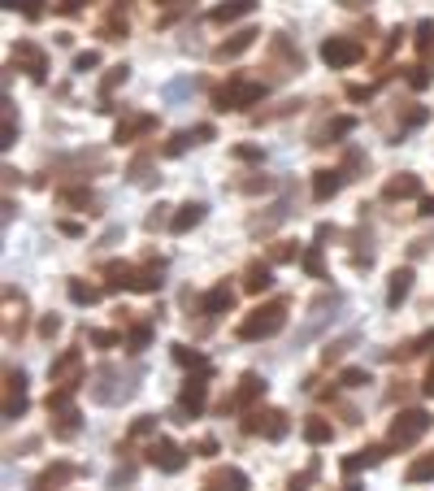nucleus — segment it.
<instances>
[{
  "label": "nucleus",
  "mask_w": 434,
  "mask_h": 491,
  "mask_svg": "<svg viewBox=\"0 0 434 491\" xmlns=\"http://www.w3.org/2000/svg\"><path fill=\"white\" fill-rule=\"evenodd\" d=\"M139 387V374L135 370H118V365H100L91 374V400L96 405H122L131 400Z\"/></svg>",
  "instance_id": "nucleus-1"
},
{
  "label": "nucleus",
  "mask_w": 434,
  "mask_h": 491,
  "mask_svg": "<svg viewBox=\"0 0 434 491\" xmlns=\"http://www.w3.org/2000/svg\"><path fill=\"white\" fill-rule=\"evenodd\" d=\"M283 322H287V304H261L239 322V339H248V344L252 339H269V335L283 331Z\"/></svg>",
  "instance_id": "nucleus-2"
},
{
  "label": "nucleus",
  "mask_w": 434,
  "mask_h": 491,
  "mask_svg": "<svg viewBox=\"0 0 434 491\" xmlns=\"http://www.w3.org/2000/svg\"><path fill=\"white\" fill-rule=\"evenodd\" d=\"M425 430H430V413L425 409H404L391 422V448H413Z\"/></svg>",
  "instance_id": "nucleus-3"
},
{
  "label": "nucleus",
  "mask_w": 434,
  "mask_h": 491,
  "mask_svg": "<svg viewBox=\"0 0 434 491\" xmlns=\"http://www.w3.org/2000/svg\"><path fill=\"white\" fill-rule=\"evenodd\" d=\"M261 100H265V83H248V79H235L217 91V109H248Z\"/></svg>",
  "instance_id": "nucleus-4"
},
{
  "label": "nucleus",
  "mask_w": 434,
  "mask_h": 491,
  "mask_svg": "<svg viewBox=\"0 0 434 491\" xmlns=\"http://www.w3.org/2000/svg\"><path fill=\"white\" fill-rule=\"evenodd\" d=\"M321 61L330 66V70H348V66L360 61V44L348 39V35H330V39L321 44Z\"/></svg>",
  "instance_id": "nucleus-5"
},
{
  "label": "nucleus",
  "mask_w": 434,
  "mask_h": 491,
  "mask_svg": "<svg viewBox=\"0 0 434 491\" xmlns=\"http://www.w3.org/2000/svg\"><path fill=\"white\" fill-rule=\"evenodd\" d=\"M339 309H343V296H339V292H335V296H321V300L313 304V317H308V322L300 326V335H296V344H308V339H313V335L321 331L326 322H335V317H339Z\"/></svg>",
  "instance_id": "nucleus-6"
},
{
  "label": "nucleus",
  "mask_w": 434,
  "mask_h": 491,
  "mask_svg": "<svg viewBox=\"0 0 434 491\" xmlns=\"http://www.w3.org/2000/svg\"><path fill=\"white\" fill-rule=\"evenodd\" d=\"M243 430H248V435H265V440H283V435L291 430V422H287L283 409H265V413L256 409V413L243 422Z\"/></svg>",
  "instance_id": "nucleus-7"
},
{
  "label": "nucleus",
  "mask_w": 434,
  "mask_h": 491,
  "mask_svg": "<svg viewBox=\"0 0 434 491\" xmlns=\"http://www.w3.org/2000/svg\"><path fill=\"white\" fill-rule=\"evenodd\" d=\"M148 461H152L161 474H178V470L187 465V452H183L174 440H156V444L148 448Z\"/></svg>",
  "instance_id": "nucleus-8"
},
{
  "label": "nucleus",
  "mask_w": 434,
  "mask_h": 491,
  "mask_svg": "<svg viewBox=\"0 0 434 491\" xmlns=\"http://www.w3.org/2000/svg\"><path fill=\"white\" fill-rule=\"evenodd\" d=\"M5 417L14 422V417H22V409H26V374L22 370H9L5 374Z\"/></svg>",
  "instance_id": "nucleus-9"
},
{
  "label": "nucleus",
  "mask_w": 434,
  "mask_h": 491,
  "mask_svg": "<svg viewBox=\"0 0 434 491\" xmlns=\"http://www.w3.org/2000/svg\"><path fill=\"white\" fill-rule=\"evenodd\" d=\"M256 396H265V378H261V374H243L239 387H235V396L222 405V413H226V409H243V405H252Z\"/></svg>",
  "instance_id": "nucleus-10"
},
{
  "label": "nucleus",
  "mask_w": 434,
  "mask_h": 491,
  "mask_svg": "<svg viewBox=\"0 0 434 491\" xmlns=\"http://www.w3.org/2000/svg\"><path fill=\"white\" fill-rule=\"evenodd\" d=\"M14 61H22L31 79H44V74H48V57H44V52H39L35 44H26V39L14 48Z\"/></svg>",
  "instance_id": "nucleus-11"
},
{
  "label": "nucleus",
  "mask_w": 434,
  "mask_h": 491,
  "mask_svg": "<svg viewBox=\"0 0 434 491\" xmlns=\"http://www.w3.org/2000/svg\"><path fill=\"white\" fill-rule=\"evenodd\" d=\"M252 9H256V0H222V5H217L208 18H213V22H239V18H248Z\"/></svg>",
  "instance_id": "nucleus-12"
},
{
  "label": "nucleus",
  "mask_w": 434,
  "mask_h": 491,
  "mask_svg": "<svg viewBox=\"0 0 434 491\" xmlns=\"http://www.w3.org/2000/svg\"><path fill=\"white\" fill-rule=\"evenodd\" d=\"M343 179H348L343 170H317V179H313V196H317V200H330V196L343 187Z\"/></svg>",
  "instance_id": "nucleus-13"
},
{
  "label": "nucleus",
  "mask_w": 434,
  "mask_h": 491,
  "mask_svg": "<svg viewBox=\"0 0 434 491\" xmlns=\"http://www.w3.org/2000/svg\"><path fill=\"white\" fill-rule=\"evenodd\" d=\"M252 44H256V31H239V35H231L226 44H217V48H213V57H217V61L239 57V52H243V48H252Z\"/></svg>",
  "instance_id": "nucleus-14"
},
{
  "label": "nucleus",
  "mask_w": 434,
  "mask_h": 491,
  "mask_svg": "<svg viewBox=\"0 0 434 491\" xmlns=\"http://www.w3.org/2000/svg\"><path fill=\"white\" fill-rule=\"evenodd\" d=\"M208 491H248V474L243 470H222L208 478Z\"/></svg>",
  "instance_id": "nucleus-15"
},
{
  "label": "nucleus",
  "mask_w": 434,
  "mask_h": 491,
  "mask_svg": "<svg viewBox=\"0 0 434 491\" xmlns=\"http://www.w3.org/2000/svg\"><path fill=\"white\" fill-rule=\"evenodd\" d=\"M200 222H204V204H183V209L174 213V222H170V227H174V235H187V231L200 227Z\"/></svg>",
  "instance_id": "nucleus-16"
},
{
  "label": "nucleus",
  "mask_w": 434,
  "mask_h": 491,
  "mask_svg": "<svg viewBox=\"0 0 434 491\" xmlns=\"http://www.w3.org/2000/svg\"><path fill=\"white\" fill-rule=\"evenodd\" d=\"M204 139H213V127H196V131H178V135H174V139L166 144V152H170V157H178V152H183L187 144H204Z\"/></svg>",
  "instance_id": "nucleus-17"
},
{
  "label": "nucleus",
  "mask_w": 434,
  "mask_h": 491,
  "mask_svg": "<svg viewBox=\"0 0 434 491\" xmlns=\"http://www.w3.org/2000/svg\"><path fill=\"white\" fill-rule=\"evenodd\" d=\"M383 196H387V200H400V196H421V179H417V174H400V179H391V183L383 187Z\"/></svg>",
  "instance_id": "nucleus-18"
},
{
  "label": "nucleus",
  "mask_w": 434,
  "mask_h": 491,
  "mask_svg": "<svg viewBox=\"0 0 434 491\" xmlns=\"http://www.w3.org/2000/svg\"><path fill=\"white\" fill-rule=\"evenodd\" d=\"M413 292V269H395L391 274V287H387V304L391 309H400V300Z\"/></svg>",
  "instance_id": "nucleus-19"
},
{
  "label": "nucleus",
  "mask_w": 434,
  "mask_h": 491,
  "mask_svg": "<svg viewBox=\"0 0 434 491\" xmlns=\"http://www.w3.org/2000/svg\"><path fill=\"white\" fill-rule=\"evenodd\" d=\"M178 405L196 417L200 409H204V378H187V387H183V396H178Z\"/></svg>",
  "instance_id": "nucleus-20"
},
{
  "label": "nucleus",
  "mask_w": 434,
  "mask_h": 491,
  "mask_svg": "<svg viewBox=\"0 0 434 491\" xmlns=\"http://www.w3.org/2000/svg\"><path fill=\"white\" fill-rule=\"evenodd\" d=\"M74 474H79V470H74L70 461H61V465H52V470H48V474L35 482V491H57V487H61L66 478H74Z\"/></svg>",
  "instance_id": "nucleus-21"
},
{
  "label": "nucleus",
  "mask_w": 434,
  "mask_h": 491,
  "mask_svg": "<svg viewBox=\"0 0 434 491\" xmlns=\"http://www.w3.org/2000/svg\"><path fill=\"white\" fill-rule=\"evenodd\" d=\"M243 287L248 292H269V287H274V269H269V265H248V279H243Z\"/></svg>",
  "instance_id": "nucleus-22"
},
{
  "label": "nucleus",
  "mask_w": 434,
  "mask_h": 491,
  "mask_svg": "<svg viewBox=\"0 0 434 491\" xmlns=\"http://www.w3.org/2000/svg\"><path fill=\"white\" fill-rule=\"evenodd\" d=\"M231 304H235V292H231V287H213V292L204 296V313H213V317L226 313Z\"/></svg>",
  "instance_id": "nucleus-23"
},
{
  "label": "nucleus",
  "mask_w": 434,
  "mask_h": 491,
  "mask_svg": "<svg viewBox=\"0 0 434 491\" xmlns=\"http://www.w3.org/2000/svg\"><path fill=\"white\" fill-rule=\"evenodd\" d=\"M161 283H166V279H161V265H148V269H139V274H131L135 292H156Z\"/></svg>",
  "instance_id": "nucleus-24"
},
{
  "label": "nucleus",
  "mask_w": 434,
  "mask_h": 491,
  "mask_svg": "<svg viewBox=\"0 0 434 491\" xmlns=\"http://www.w3.org/2000/svg\"><path fill=\"white\" fill-rule=\"evenodd\" d=\"M383 457H387V448H365V452L348 457V461H343V470H348V474H356V470H365V465H378Z\"/></svg>",
  "instance_id": "nucleus-25"
},
{
  "label": "nucleus",
  "mask_w": 434,
  "mask_h": 491,
  "mask_svg": "<svg viewBox=\"0 0 434 491\" xmlns=\"http://www.w3.org/2000/svg\"><path fill=\"white\" fill-rule=\"evenodd\" d=\"M143 131H152V118L143 114V118H131V122H122L118 127V144H131L135 135H143Z\"/></svg>",
  "instance_id": "nucleus-26"
},
{
  "label": "nucleus",
  "mask_w": 434,
  "mask_h": 491,
  "mask_svg": "<svg viewBox=\"0 0 434 491\" xmlns=\"http://www.w3.org/2000/svg\"><path fill=\"white\" fill-rule=\"evenodd\" d=\"M404 478H408V482H430V478H434V452H430V457H421V461H413Z\"/></svg>",
  "instance_id": "nucleus-27"
},
{
  "label": "nucleus",
  "mask_w": 434,
  "mask_h": 491,
  "mask_svg": "<svg viewBox=\"0 0 434 491\" xmlns=\"http://www.w3.org/2000/svg\"><path fill=\"white\" fill-rule=\"evenodd\" d=\"M304 440H308V444H326V440H330V422L308 417V422H304Z\"/></svg>",
  "instance_id": "nucleus-28"
},
{
  "label": "nucleus",
  "mask_w": 434,
  "mask_h": 491,
  "mask_svg": "<svg viewBox=\"0 0 434 491\" xmlns=\"http://www.w3.org/2000/svg\"><path fill=\"white\" fill-rule=\"evenodd\" d=\"M70 300H74V304H96V300H100V292L74 279V283H70Z\"/></svg>",
  "instance_id": "nucleus-29"
},
{
  "label": "nucleus",
  "mask_w": 434,
  "mask_h": 491,
  "mask_svg": "<svg viewBox=\"0 0 434 491\" xmlns=\"http://www.w3.org/2000/svg\"><path fill=\"white\" fill-rule=\"evenodd\" d=\"M79 365H83V357H79V352H66V357H61L57 365H52V378H57V383H61V378H66V374H74Z\"/></svg>",
  "instance_id": "nucleus-30"
},
{
  "label": "nucleus",
  "mask_w": 434,
  "mask_h": 491,
  "mask_svg": "<svg viewBox=\"0 0 434 491\" xmlns=\"http://www.w3.org/2000/svg\"><path fill=\"white\" fill-rule=\"evenodd\" d=\"M18 139V127H14V104L5 100V131H0V148H14Z\"/></svg>",
  "instance_id": "nucleus-31"
},
{
  "label": "nucleus",
  "mask_w": 434,
  "mask_h": 491,
  "mask_svg": "<svg viewBox=\"0 0 434 491\" xmlns=\"http://www.w3.org/2000/svg\"><path fill=\"white\" fill-rule=\"evenodd\" d=\"M339 383H343V387H365V383H369V370H356V365H352V370L339 374Z\"/></svg>",
  "instance_id": "nucleus-32"
},
{
  "label": "nucleus",
  "mask_w": 434,
  "mask_h": 491,
  "mask_svg": "<svg viewBox=\"0 0 434 491\" xmlns=\"http://www.w3.org/2000/svg\"><path fill=\"white\" fill-rule=\"evenodd\" d=\"M131 79V70L126 66H113V70H108V79H104V87H100V96H108V91H113L118 83H126Z\"/></svg>",
  "instance_id": "nucleus-33"
},
{
  "label": "nucleus",
  "mask_w": 434,
  "mask_h": 491,
  "mask_svg": "<svg viewBox=\"0 0 434 491\" xmlns=\"http://www.w3.org/2000/svg\"><path fill=\"white\" fill-rule=\"evenodd\" d=\"M174 361H178V365H204V357H200L196 348H183V344H174Z\"/></svg>",
  "instance_id": "nucleus-34"
},
{
  "label": "nucleus",
  "mask_w": 434,
  "mask_h": 491,
  "mask_svg": "<svg viewBox=\"0 0 434 491\" xmlns=\"http://www.w3.org/2000/svg\"><path fill=\"white\" fill-rule=\"evenodd\" d=\"M417 48H421V52L434 48V22H417Z\"/></svg>",
  "instance_id": "nucleus-35"
},
{
  "label": "nucleus",
  "mask_w": 434,
  "mask_h": 491,
  "mask_svg": "<svg viewBox=\"0 0 434 491\" xmlns=\"http://www.w3.org/2000/svg\"><path fill=\"white\" fill-rule=\"evenodd\" d=\"M304 269H308L313 279H321V274H326V269H321V252H317V244H313V248L304 252Z\"/></svg>",
  "instance_id": "nucleus-36"
},
{
  "label": "nucleus",
  "mask_w": 434,
  "mask_h": 491,
  "mask_svg": "<svg viewBox=\"0 0 434 491\" xmlns=\"http://www.w3.org/2000/svg\"><path fill=\"white\" fill-rule=\"evenodd\" d=\"M148 339H152V326H135V331H131V352H143Z\"/></svg>",
  "instance_id": "nucleus-37"
},
{
  "label": "nucleus",
  "mask_w": 434,
  "mask_h": 491,
  "mask_svg": "<svg viewBox=\"0 0 434 491\" xmlns=\"http://www.w3.org/2000/svg\"><path fill=\"white\" fill-rule=\"evenodd\" d=\"M5 5H9V9H22L26 18H39V14H44V5H39V0H5Z\"/></svg>",
  "instance_id": "nucleus-38"
},
{
  "label": "nucleus",
  "mask_w": 434,
  "mask_h": 491,
  "mask_svg": "<svg viewBox=\"0 0 434 491\" xmlns=\"http://www.w3.org/2000/svg\"><path fill=\"white\" fill-rule=\"evenodd\" d=\"M187 91H196V79H174V83L166 87V96H170V100H178V96H187Z\"/></svg>",
  "instance_id": "nucleus-39"
},
{
  "label": "nucleus",
  "mask_w": 434,
  "mask_h": 491,
  "mask_svg": "<svg viewBox=\"0 0 434 491\" xmlns=\"http://www.w3.org/2000/svg\"><path fill=\"white\" fill-rule=\"evenodd\" d=\"M100 66V52H79V57H74V70L79 74H87V70H96Z\"/></svg>",
  "instance_id": "nucleus-40"
},
{
  "label": "nucleus",
  "mask_w": 434,
  "mask_h": 491,
  "mask_svg": "<svg viewBox=\"0 0 434 491\" xmlns=\"http://www.w3.org/2000/svg\"><path fill=\"white\" fill-rule=\"evenodd\" d=\"M352 344H356V335H348V339H339V344H330V348H326V361H339V357H343V352H348Z\"/></svg>",
  "instance_id": "nucleus-41"
},
{
  "label": "nucleus",
  "mask_w": 434,
  "mask_h": 491,
  "mask_svg": "<svg viewBox=\"0 0 434 491\" xmlns=\"http://www.w3.org/2000/svg\"><path fill=\"white\" fill-rule=\"evenodd\" d=\"M61 200H70V204H87V200H91V192H83V187H66V192H61Z\"/></svg>",
  "instance_id": "nucleus-42"
},
{
  "label": "nucleus",
  "mask_w": 434,
  "mask_h": 491,
  "mask_svg": "<svg viewBox=\"0 0 434 491\" xmlns=\"http://www.w3.org/2000/svg\"><path fill=\"white\" fill-rule=\"evenodd\" d=\"M91 344H100V348H113V344H118V335H113V331H91Z\"/></svg>",
  "instance_id": "nucleus-43"
},
{
  "label": "nucleus",
  "mask_w": 434,
  "mask_h": 491,
  "mask_svg": "<svg viewBox=\"0 0 434 491\" xmlns=\"http://www.w3.org/2000/svg\"><path fill=\"white\" fill-rule=\"evenodd\" d=\"M408 83H413V87H425V83H430V70H425V66H417V70L408 74Z\"/></svg>",
  "instance_id": "nucleus-44"
},
{
  "label": "nucleus",
  "mask_w": 434,
  "mask_h": 491,
  "mask_svg": "<svg viewBox=\"0 0 434 491\" xmlns=\"http://www.w3.org/2000/svg\"><path fill=\"white\" fill-rule=\"evenodd\" d=\"M39 331H44V335H57V331H61V322H57V317H44V322H39Z\"/></svg>",
  "instance_id": "nucleus-45"
},
{
  "label": "nucleus",
  "mask_w": 434,
  "mask_h": 491,
  "mask_svg": "<svg viewBox=\"0 0 434 491\" xmlns=\"http://www.w3.org/2000/svg\"><path fill=\"white\" fill-rule=\"evenodd\" d=\"M291 257H296V248H291V244H278V248H274V261H291Z\"/></svg>",
  "instance_id": "nucleus-46"
},
{
  "label": "nucleus",
  "mask_w": 434,
  "mask_h": 491,
  "mask_svg": "<svg viewBox=\"0 0 434 491\" xmlns=\"http://www.w3.org/2000/svg\"><path fill=\"white\" fill-rule=\"evenodd\" d=\"M152 426H156V422H152V417H139V422H135V426H131V435H148V430H152Z\"/></svg>",
  "instance_id": "nucleus-47"
},
{
  "label": "nucleus",
  "mask_w": 434,
  "mask_h": 491,
  "mask_svg": "<svg viewBox=\"0 0 434 491\" xmlns=\"http://www.w3.org/2000/svg\"><path fill=\"white\" fill-rule=\"evenodd\" d=\"M417 213H421V217H434V196H425V200H421V209H417Z\"/></svg>",
  "instance_id": "nucleus-48"
},
{
  "label": "nucleus",
  "mask_w": 434,
  "mask_h": 491,
  "mask_svg": "<svg viewBox=\"0 0 434 491\" xmlns=\"http://www.w3.org/2000/svg\"><path fill=\"white\" fill-rule=\"evenodd\" d=\"M425 396H434V365H430V374H425Z\"/></svg>",
  "instance_id": "nucleus-49"
},
{
  "label": "nucleus",
  "mask_w": 434,
  "mask_h": 491,
  "mask_svg": "<svg viewBox=\"0 0 434 491\" xmlns=\"http://www.w3.org/2000/svg\"><path fill=\"white\" fill-rule=\"evenodd\" d=\"M87 5V0H66V9H83Z\"/></svg>",
  "instance_id": "nucleus-50"
},
{
  "label": "nucleus",
  "mask_w": 434,
  "mask_h": 491,
  "mask_svg": "<svg viewBox=\"0 0 434 491\" xmlns=\"http://www.w3.org/2000/svg\"><path fill=\"white\" fill-rule=\"evenodd\" d=\"M339 5H369V0H339Z\"/></svg>",
  "instance_id": "nucleus-51"
},
{
  "label": "nucleus",
  "mask_w": 434,
  "mask_h": 491,
  "mask_svg": "<svg viewBox=\"0 0 434 491\" xmlns=\"http://www.w3.org/2000/svg\"><path fill=\"white\" fill-rule=\"evenodd\" d=\"M161 5H178V0H161Z\"/></svg>",
  "instance_id": "nucleus-52"
},
{
  "label": "nucleus",
  "mask_w": 434,
  "mask_h": 491,
  "mask_svg": "<svg viewBox=\"0 0 434 491\" xmlns=\"http://www.w3.org/2000/svg\"><path fill=\"white\" fill-rule=\"evenodd\" d=\"M352 491H356V487H352Z\"/></svg>",
  "instance_id": "nucleus-53"
}]
</instances>
